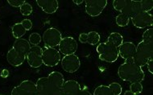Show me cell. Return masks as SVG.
<instances>
[{
	"mask_svg": "<svg viewBox=\"0 0 153 95\" xmlns=\"http://www.w3.org/2000/svg\"><path fill=\"white\" fill-rule=\"evenodd\" d=\"M118 75L119 78L127 82H142L144 80L145 73L140 66L133 61H125L119 67Z\"/></svg>",
	"mask_w": 153,
	"mask_h": 95,
	"instance_id": "1",
	"label": "cell"
},
{
	"mask_svg": "<svg viewBox=\"0 0 153 95\" xmlns=\"http://www.w3.org/2000/svg\"><path fill=\"white\" fill-rule=\"evenodd\" d=\"M153 58V42L142 40L136 46L133 62L140 68L147 65L148 61Z\"/></svg>",
	"mask_w": 153,
	"mask_h": 95,
	"instance_id": "2",
	"label": "cell"
},
{
	"mask_svg": "<svg viewBox=\"0 0 153 95\" xmlns=\"http://www.w3.org/2000/svg\"><path fill=\"white\" fill-rule=\"evenodd\" d=\"M96 51L101 61L107 63H114L119 58V49L109 42L98 44Z\"/></svg>",
	"mask_w": 153,
	"mask_h": 95,
	"instance_id": "3",
	"label": "cell"
},
{
	"mask_svg": "<svg viewBox=\"0 0 153 95\" xmlns=\"http://www.w3.org/2000/svg\"><path fill=\"white\" fill-rule=\"evenodd\" d=\"M42 61L48 67H55L61 61V53L55 48L45 47L42 52Z\"/></svg>",
	"mask_w": 153,
	"mask_h": 95,
	"instance_id": "4",
	"label": "cell"
},
{
	"mask_svg": "<svg viewBox=\"0 0 153 95\" xmlns=\"http://www.w3.org/2000/svg\"><path fill=\"white\" fill-rule=\"evenodd\" d=\"M42 38L45 42V47L55 48L58 46L61 42L62 34L57 28L49 27L44 32Z\"/></svg>",
	"mask_w": 153,
	"mask_h": 95,
	"instance_id": "5",
	"label": "cell"
},
{
	"mask_svg": "<svg viewBox=\"0 0 153 95\" xmlns=\"http://www.w3.org/2000/svg\"><path fill=\"white\" fill-rule=\"evenodd\" d=\"M107 3L106 0H86L85 1V12L91 17H97L102 14Z\"/></svg>",
	"mask_w": 153,
	"mask_h": 95,
	"instance_id": "6",
	"label": "cell"
},
{
	"mask_svg": "<svg viewBox=\"0 0 153 95\" xmlns=\"http://www.w3.org/2000/svg\"><path fill=\"white\" fill-rule=\"evenodd\" d=\"M43 48L39 45L31 47L29 53L26 56L27 63L32 68H39L43 65L42 61Z\"/></svg>",
	"mask_w": 153,
	"mask_h": 95,
	"instance_id": "7",
	"label": "cell"
},
{
	"mask_svg": "<svg viewBox=\"0 0 153 95\" xmlns=\"http://www.w3.org/2000/svg\"><path fill=\"white\" fill-rule=\"evenodd\" d=\"M61 66L65 72L73 73L80 69L81 61L76 54L66 55L61 60Z\"/></svg>",
	"mask_w": 153,
	"mask_h": 95,
	"instance_id": "8",
	"label": "cell"
},
{
	"mask_svg": "<svg viewBox=\"0 0 153 95\" xmlns=\"http://www.w3.org/2000/svg\"><path fill=\"white\" fill-rule=\"evenodd\" d=\"M59 52L65 56L75 54L77 51V42L72 36H66L62 38L59 44Z\"/></svg>",
	"mask_w": 153,
	"mask_h": 95,
	"instance_id": "9",
	"label": "cell"
},
{
	"mask_svg": "<svg viewBox=\"0 0 153 95\" xmlns=\"http://www.w3.org/2000/svg\"><path fill=\"white\" fill-rule=\"evenodd\" d=\"M47 78L51 92H52V95H55L59 90H61L64 82H65L63 74L60 72H52L48 74Z\"/></svg>",
	"mask_w": 153,
	"mask_h": 95,
	"instance_id": "10",
	"label": "cell"
},
{
	"mask_svg": "<svg viewBox=\"0 0 153 95\" xmlns=\"http://www.w3.org/2000/svg\"><path fill=\"white\" fill-rule=\"evenodd\" d=\"M131 22L133 25L137 28H145L148 26H152L153 24L152 15L148 12L141 11L136 16L131 18Z\"/></svg>",
	"mask_w": 153,
	"mask_h": 95,
	"instance_id": "11",
	"label": "cell"
},
{
	"mask_svg": "<svg viewBox=\"0 0 153 95\" xmlns=\"http://www.w3.org/2000/svg\"><path fill=\"white\" fill-rule=\"evenodd\" d=\"M119 56L126 61H133V57L135 54L136 46L133 42L126 41L122 44L119 48Z\"/></svg>",
	"mask_w": 153,
	"mask_h": 95,
	"instance_id": "12",
	"label": "cell"
},
{
	"mask_svg": "<svg viewBox=\"0 0 153 95\" xmlns=\"http://www.w3.org/2000/svg\"><path fill=\"white\" fill-rule=\"evenodd\" d=\"M82 90L79 82L75 80H68L64 82L63 85L55 95H77Z\"/></svg>",
	"mask_w": 153,
	"mask_h": 95,
	"instance_id": "13",
	"label": "cell"
},
{
	"mask_svg": "<svg viewBox=\"0 0 153 95\" xmlns=\"http://www.w3.org/2000/svg\"><path fill=\"white\" fill-rule=\"evenodd\" d=\"M25 59H26V56L15 50L13 48H11V49L8 51L7 54V62L11 65L15 66V67L22 65L24 64Z\"/></svg>",
	"mask_w": 153,
	"mask_h": 95,
	"instance_id": "14",
	"label": "cell"
},
{
	"mask_svg": "<svg viewBox=\"0 0 153 95\" xmlns=\"http://www.w3.org/2000/svg\"><path fill=\"white\" fill-rule=\"evenodd\" d=\"M36 3L44 12L48 15L56 13L59 8V3L56 0H37Z\"/></svg>",
	"mask_w": 153,
	"mask_h": 95,
	"instance_id": "15",
	"label": "cell"
},
{
	"mask_svg": "<svg viewBox=\"0 0 153 95\" xmlns=\"http://www.w3.org/2000/svg\"><path fill=\"white\" fill-rule=\"evenodd\" d=\"M141 5L140 1H134V0H127V5L125 6L121 13L126 15L130 19L136 16L138 13L141 12Z\"/></svg>",
	"mask_w": 153,
	"mask_h": 95,
	"instance_id": "16",
	"label": "cell"
},
{
	"mask_svg": "<svg viewBox=\"0 0 153 95\" xmlns=\"http://www.w3.org/2000/svg\"><path fill=\"white\" fill-rule=\"evenodd\" d=\"M79 41L82 44H89L90 45H98L100 41V35L97 32L91 31L88 33H81L79 35Z\"/></svg>",
	"mask_w": 153,
	"mask_h": 95,
	"instance_id": "17",
	"label": "cell"
},
{
	"mask_svg": "<svg viewBox=\"0 0 153 95\" xmlns=\"http://www.w3.org/2000/svg\"><path fill=\"white\" fill-rule=\"evenodd\" d=\"M36 85V93L35 95H52L47 77L39 78L37 80Z\"/></svg>",
	"mask_w": 153,
	"mask_h": 95,
	"instance_id": "18",
	"label": "cell"
},
{
	"mask_svg": "<svg viewBox=\"0 0 153 95\" xmlns=\"http://www.w3.org/2000/svg\"><path fill=\"white\" fill-rule=\"evenodd\" d=\"M12 48L19 53L27 56V54L29 53L30 49H31V45H30L29 41H27V40H25V39H23V38H20V39L16 40V41L14 42Z\"/></svg>",
	"mask_w": 153,
	"mask_h": 95,
	"instance_id": "19",
	"label": "cell"
},
{
	"mask_svg": "<svg viewBox=\"0 0 153 95\" xmlns=\"http://www.w3.org/2000/svg\"><path fill=\"white\" fill-rule=\"evenodd\" d=\"M19 86L24 90L26 95H35L36 93V85L30 80H24L20 82Z\"/></svg>",
	"mask_w": 153,
	"mask_h": 95,
	"instance_id": "20",
	"label": "cell"
},
{
	"mask_svg": "<svg viewBox=\"0 0 153 95\" xmlns=\"http://www.w3.org/2000/svg\"><path fill=\"white\" fill-rule=\"evenodd\" d=\"M107 42L113 45L116 48H119L123 43V37L119 32H112L108 36Z\"/></svg>",
	"mask_w": 153,
	"mask_h": 95,
	"instance_id": "21",
	"label": "cell"
},
{
	"mask_svg": "<svg viewBox=\"0 0 153 95\" xmlns=\"http://www.w3.org/2000/svg\"><path fill=\"white\" fill-rule=\"evenodd\" d=\"M26 32L27 31L24 29V27H23L21 23H16V24H14L12 26V28H11L12 35H13V36L16 38V40L22 38L24 35L26 34Z\"/></svg>",
	"mask_w": 153,
	"mask_h": 95,
	"instance_id": "22",
	"label": "cell"
},
{
	"mask_svg": "<svg viewBox=\"0 0 153 95\" xmlns=\"http://www.w3.org/2000/svg\"><path fill=\"white\" fill-rule=\"evenodd\" d=\"M115 22H116V24L118 26L123 27L127 26L129 24L130 18L124 14L119 13L115 17Z\"/></svg>",
	"mask_w": 153,
	"mask_h": 95,
	"instance_id": "23",
	"label": "cell"
},
{
	"mask_svg": "<svg viewBox=\"0 0 153 95\" xmlns=\"http://www.w3.org/2000/svg\"><path fill=\"white\" fill-rule=\"evenodd\" d=\"M93 95H112L111 90L109 89L108 85H101L99 86L96 88L94 91Z\"/></svg>",
	"mask_w": 153,
	"mask_h": 95,
	"instance_id": "24",
	"label": "cell"
},
{
	"mask_svg": "<svg viewBox=\"0 0 153 95\" xmlns=\"http://www.w3.org/2000/svg\"><path fill=\"white\" fill-rule=\"evenodd\" d=\"M109 89L111 90V93L112 95H120L122 94V88L121 85L117 83V82H112L108 85Z\"/></svg>",
	"mask_w": 153,
	"mask_h": 95,
	"instance_id": "25",
	"label": "cell"
},
{
	"mask_svg": "<svg viewBox=\"0 0 153 95\" xmlns=\"http://www.w3.org/2000/svg\"><path fill=\"white\" fill-rule=\"evenodd\" d=\"M41 40H42V37L37 32H33L29 36V43L32 46L39 45L41 42Z\"/></svg>",
	"mask_w": 153,
	"mask_h": 95,
	"instance_id": "26",
	"label": "cell"
},
{
	"mask_svg": "<svg viewBox=\"0 0 153 95\" xmlns=\"http://www.w3.org/2000/svg\"><path fill=\"white\" fill-rule=\"evenodd\" d=\"M20 10V13L24 16H29L32 13L33 11V8H32V6L28 3H25L23 4V5L20 7L19 8Z\"/></svg>",
	"mask_w": 153,
	"mask_h": 95,
	"instance_id": "27",
	"label": "cell"
},
{
	"mask_svg": "<svg viewBox=\"0 0 153 95\" xmlns=\"http://www.w3.org/2000/svg\"><path fill=\"white\" fill-rule=\"evenodd\" d=\"M141 5V11L144 12H148L152 10L153 1L152 0H142L140 1Z\"/></svg>",
	"mask_w": 153,
	"mask_h": 95,
	"instance_id": "28",
	"label": "cell"
},
{
	"mask_svg": "<svg viewBox=\"0 0 153 95\" xmlns=\"http://www.w3.org/2000/svg\"><path fill=\"white\" fill-rule=\"evenodd\" d=\"M127 0H114L113 1V7L117 11H121L123 10L125 6L127 5Z\"/></svg>",
	"mask_w": 153,
	"mask_h": 95,
	"instance_id": "29",
	"label": "cell"
},
{
	"mask_svg": "<svg viewBox=\"0 0 153 95\" xmlns=\"http://www.w3.org/2000/svg\"><path fill=\"white\" fill-rule=\"evenodd\" d=\"M143 87L141 82H134L130 85V90L136 95L141 94L143 92Z\"/></svg>",
	"mask_w": 153,
	"mask_h": 95,
	"instance_id": "30",
	"label": "cell"
},
{
	"mask_svg": "<svg viewBox=\"0 0 153 95\" xmlns=\"http://www.w3.org/2000/svg\"><path fill=\"white\" fill-rule=\"evenodd\" d=\"M143 40L144 41H151L153 42V29L152 27H150L143 32Z\"/></svg>",
	"mask_w": 153,
	"mask_h": 95,
	"instance_id": "31",
	"label": "cell"
},
{
	"mask_svg": "<svg viewBox=\"0 0 153 95\" xmlns=\"http://www.w3.org/2000/svg\"><path fill=\"white\" fill-rule=\"evenodd\" d=\"M7 3L9 5H11L13 7H21L25 1L24 0H7Z\"/></svg>",
	"mask_w": 153,
	"mask_h": 95,
	"instance_id": "32",
	"label": "cell"
},
{
	"mask_svg": "<svg viewBox=\"0 0 153 95\" xmlns=\"http://www.w3.org/2000/svg\"><path fill=\"white\" fill-rule=\"evenodd\" d=\"M21 24L26 31H30L32 28V22L28 19H25L24 20H22Z\"/></svg>",
	"mask_w": 153,
	"mask_h": 95,
	"instance_id": "33",
	"label": "cell"
},
{
	"mask_svg": "<svg viewBox=\"0 0 153 95\" xmlns=\"http://www.w3.org/2000/svg\"><path fill=\"white\" fill-rule=\"evenodd\" d=\"M11 95H26L25 94V93L24 92V90H22L21 88L19 87V86H16V87H14L11 90Z\"/></svg>",
	"mask_w": 153,
	"mask_h": 95,
	"instance_id": "34",
	"label": "cell"
},
{
	"mask_svg": "<svg viewBox=\"0 0 153 95\" xmlns=\"http://www.w3.org/2000/svg\"><path fill=\"white\" fill-rule=\"evenodd\" d=\"M147 66H148V71L150 72L152 74H153V58L148 61V64H147Z\"/></svg>",
	"mask_w": 153,
	"mask_h": 95,
	"instance_id": "35",
	"label": "cell"
},
{
	"mask_svg": "<svg viewBox=\"0 0 153 95\" xmlns=\"http://www.w3.org/2000/svg\"><path fill=\"white\" fill-rule=\"evenodd\" d=\"M9 74H10V73H9L7 69H4L0 73V76L3 77V78H7V77H9Z\"/></svg>",
	"mask_w": 153,
	"mask_h": 95,
	"instance_id": "36",
	"label": "cell"
},
{
	"mask_svg": "<svg viewBox=\"0 0 153 95\" xmlns=\"http://www.w3.org/2000/svg\"><path fill=\"white\" fill-rule=\"evenodd\" d=\"M77 95H93L89 91L86 89H82V90H80V92L77 94Z\"/></svg>",
	"mask_w": 153,
	"mask_h": 95,
	"instance_id": "37",
	"label": "cell"
},
{
	"mask_svg": "<svg viewBox=\"0 0 153 95\" xmlns=\"http://www.w3.org/2000/svg\"><path fill=\"white\" fill-rule=\"evenodd\" d=\"M73 2H74V3H75V4L77 6H80L81 4H82L83 3H85L84 0H74Z\"/></svg>",
	"mask_w": 153,
	"mask_h": 95,
	"instance_id": "38",
	"label": "cell"
},
{
	"mask_svg": "<svg viewBox=\"0 0 153 95\" xmlns=\"http://www.w3.org/2000/svg\"><path fill=\"white\" fill-rule=\"evenodd\" d=\"M123 95H136L134 93H132L131 90H127V91H125V93H124Z\"/></svg>",
	"mask_w": 153,
	"mask_h": 95,
	"instance_id": "39",
	"label": "cell"
},
{
	"mask_svg": "<svg viewBox=\"0 0 153 95\" xmlns=\"http://www.w3.org/2000/svg\"><path fill=\"white\" fill-rule=\"evenodd\" d=\"M1 95H4V94H1Z\"/></svg>",
	"mask_w": 153,
	"mask_h": 95,
	"instance_id": "40",
	"label": "cell"
}]
</instances>
